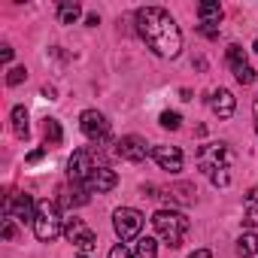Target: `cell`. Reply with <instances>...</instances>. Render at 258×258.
<instances>
[{
  "instance_id": "7",
  "label": "cell",
  "mask_w": 258,
  "mask_h": 258,
  "mask_svg": "<svg viewBox=\"0 0 258 258\" xmlns=\"http://www.w3.org/2000/svg\"><path fill=\"white\" fill-rule=\"evenodd\" d=\"M79 127H82V134L91 140V143H106L109 140V121L103 112L97 109H85L79 115Z\"/></svg>"
},
{
  "instance_id": "12",
  "label": "cell",
  "mask_w": 258,
  "mask_h": 258,
  "mask_svg": "<svg viewBox=\"0 0 258 258\" xmlns=\"http://www.w3.org/2000/svg\"><path fill=\"white\" fill-rule=\"evenodd\" d=\"M152 158L158 161L161 170L167 173H179L182 170V152L176 146H152Z\"/></svg>"
},
{
  "instance_id": "6",
  "label": "cell",
  "mask_w": 258,
  "mask_h": 258,
  "mask_svg": "<svg viewBox=\"0 0 258 258\" xmlns=\"http://www.w3.org/2000/svg\"><path fill=\"white\" fill-rule=\"evenodd\" d=\"M64 234H67V240L79 249V255H88V258H91V252L97 249V237H94V231H91L82 219H67Z\"/></svg>"
},
{
  "instance_id": "17",
  "label": "cell",
  "mask_w": 258,
  "mask_h": 258,
  "mask_svg": "<svg viewBox=\"0 0 258 258\" xmlns=\"http://www.w3.org/2000/svg\"><path fill=\"white\" fill-rule=\"evenodd\" d=\"M198 16H201L204 25H213V22L222 19V7H219V4H201V7H198Z\"/></svg>"
},
{
  "instance_id": "14",
  "label": "cell",
  "mask_w": 258,
  "mask_h": 258,
  "mask_svg": "<svg viewBox=\"0 0 258 258\" xmlns=\"http://www.w3.org/2000/svg\"><path fill=\"white\" fill-rule=\"evenodd\" d=\"M255 252H258V234L246 231V234L237 240V255H240V258H252Z\"/></svg>"
},
{
  "instance_id": "27",
  "label": "cell",
  "mask_w": 258,
  "mask_h": 258,
  "mask_svg": "<svg viewBox=\"0 0 258 258\" xmlns=\"http://www.w3.org/2000/svg\"><path fill=\"white\" fill-rule=\"evenodd\" d=\"M13 237H16V225H13V219L7 216V219H4V240H13Z\"/></svg>"
},
{
  "instance_id": "26",
  "label": "cell",
  "mask_w": 258,
  "mask_h": 258,
  "mask_svg": "<svg viewBox=\"0 0 258 258\" xmlns=\"http://www.w3.org/2000/svg\"><path fill=\"white\" fill-rule=\"evenodd\" d=\"M109 258H134V255H131V249H127V246H121V243H118V246H112V249H109Z\"/></svg>"
},
{
  "instance_id": "4",
  "label": "cell",
  "mask_w": 258,
  "mask_h": 258,
  "mask_svg": "<svg viewBox=\"0 0 258 258\" xmlns=\"http://www.w3.org/2000/svg\"><path fill=\"white\" fill-rule=\"evenodd\" d=\"M97 167H106V158H103V152H100L97 146L76 149V152L70 155V161H67V173H70V179L79 182V185H82Z\"/></svg>"
},
{
  "instance_id": "13",
  "label": "cell",
  "mask_w": 258,
  "mask_h": 258,
  "mask_svg": "<svg viewBox=\"0 0 258 258\" xmlns=\"http://www.w3.org/2000/svg\"><path fill=\"white\" fill-rule=\"evenodd\" d=\"M210 106H213V112H216L219 118H231V115H234V106H237V100H234V94H231L228 88H219V91H213V97H210Z\"/></svg>"
},
{
  "instance_id": "32",
  "label": "cell",
  "mask_w": 258,
  "mask_h": 258,
  "mask_svg": "<svg viewBox=\"0 0 258 258\" xmlns=\"http://www.w3.org/2000/svg\"><path fill=\"white\" fill-rule=\"evenodd\" d=\"M255 52H258V40H255Z\"/></svg>"
},
{
  "instance_id": "9",
  "label": "cell",
  "mask_w": 258,
  "mask_h": 258,
  "mask_svg": "<svg viewBox=\"0 0 258 258\" xmlns=\"http://www.w3.org/2000/svg\"><path fill=\"white\" fill-rule=\"evenodd\" d=\"M7 216L19 219V222H34L37 216V204L31 195H10L7 198Z\"/></svg>"
},
{
  "instance_id": "31",
  "label": "cell",
  "mask_w": 258,
  "mask_h": 258,
  "mask_svg": "<svg viewBox=\"0 0 258 258\" xmlns=\"http://www.w3.org/2000/svg\"><path fill=\"white\" fill-rule=\"evenodd\" d=\"M252 109H255V131H258V94H255V106Z\"/></svg>"
},
{
  "instance_id": "1",
  "label": "cell",
  "mask_w": 258,
  "mask_h": 258,
  "mask_svg": "<svg viewBox=\"0 0 258 258\" xmlns=\"http://www.w3.org/2000/svg\"><path fill=\"white\" fill-rule=\"evenodd\" d=\"M137 31L158 58H176L182 49V34H179L176 22L170 19V13L161 7L137 10Z\"/></svg>"
},
{
  "instance_id": "10",
  "label": "cell",
  "mask_w": 258,
  "mask_h": 258,
  "mask_svg": "<svg viewBox=\"0 0 258 258\" xmlns=\"http://www.w3.org/2000/svg\"><path fill=\"white\" fill-rule=\"evenodd\" d=\"M115 152H118V158H124V161H143L146 158V140H140V137H134V134H127V137H121L118 143H115Z\"/></svg>"
},
{
  "instance_id": "25",
  "label": "cell",
  "mask_w": 258,
  "mask_h": 258,
  "mask_svg": "<svg viewBox=\"0 0 258 258\" xmlns=\"http://www.w3.org/2000/svg\"><path fill=\"white\" fill-rule=\"evenodd\" d=\"M25 76H28V70H25V67H13V70H10V76H7V82H10V85H19Z\"/></svg>"
},
{
  "instance_id": "24",
  "label": "cell",
  "mask_w": 258,
  "mask_h": 258,
  "mask_svg": "<svg viewBox=\"0 0 258 258\" xmlns=\"http://www.w3.org/2000/svg\"><path fill=\"white\" fill-rule=\"evenodd\" d=\"M234 76H237V82H240V85H249V82H255V70H252V67H243V70H237Z\"/></svg>"
},
{
  "instance_id": "22",
  "label": "cell",
  "mask_w": 258,
  "mask_h": 258,
  "mask_svg": "<svg viewBox=\"0 0 258 258\" xmlns=\"http://www.w3.org/2000/svg\"><path fill=\"white\" fill-rule=\"evenodd\" d=\"M61 195H64V198H61V204H67V207H82V204L88 201L85 188H73V191H70V188H61Z\"/></svg>"
},
{
  "instance_id": "15",
  "label": "cell",
  "mask_w": 258,
  "mask_h": 258,
  "mask_svg": "<svg viewBox=\"0 0 258 258\" xmlns=\"http://www.w3.org/2000/svg\"><path fill=\"white\" fill-rule=\"evenodd\" d=\"M13 131H16L19 140H28V109L25 106L13 109Z\"/></svg>"
},
{
  "instance_id": "21",
  "label": "cell",
  "mask_w": 258,
  "mask_h": 258,
  "mask_svg": "<svg viewBox=\"0 0 258 258\" xmlns=\"http://www.w3.org/2000/svg\"><path fill=\"white\" fill-rule=\"evenodd\" d=\"M79 16H82L79 4H61V7H58V19H61V25H73Z\"/></svg>"
},
{
  "instance_id": "5",
  "label": "cell",
  "mask_w": 258,
  "mask_h": 258,
  "mask_svg": "<svg viewBox=\"0 0 258 258\" xmlns=\"http://www.w3.org/2000/svg\"><path fill=\"white\" fill-rule=\"evenodd\" d=\"M34 234L43 243H52L61 234V213L55 201H40L37 204V216H34Z\"/></svg>"
},
{
  "instance_id": "3",
  "label": "cell",
  "mask_w": 258,
  "mask_h": 258,
  "mask_svg": "<svg viewBox=\"0 0 258 258\" xmlns=\"http://www.w3.org/2000/svg\"><path fill=\"white\" fill-rule=\"evenodd\" d=\"M152 225H155V231H158V237L167 243V246H182V240H185V234H188V219L182 216V213H176V210H158L155 216H152Z\"/></svg>"
},
{
  "instance_id": "8",
  "label": "cell",
  "mask_w": 258,
  "mask_h": 258,
  "mask_svg": "<svg viewBox=\"0 0 258 258\" xmlns=\"http://www.w3.org/2000/svg\"><path fill=\"white\" fill-rule=\"evenodd\" d=\"M112 225H115V234L121 240H134L140 234V228H143V216L134 207H121V210L112 213Z\"/></svg>"
},
{
  "instance_id": "11",
  "label": "cell",
  "mask_w": 258,
  "mask_h": 258,
  "mask_svg": "<svg viewBox=\"0 0 258 258\" xmlns=\"http://www.w3.org/2000/svg\"><path fill=\"white\" fill-rule=\"evenodd\" d=\"M115 182H118V176H115V170H109V167H97L85 182H82V188L85 191H97V195H103V191H112L115 188Z\"/></svg>"
},
{
  "instance_id": "29",
  "label": "cell",
  "mask_w": 258,
  "mask_h": 258,
  "mask_svg": "<svg viewBox=\"0 0 258 258\" xmlns=\"http://www.w3.org/2000/svg\"><path fill=\"white\" fill-rule=\"evenodd\" d=\"M188 258H213V255H210V249H195Z\"/></svg>"
},
{
  "instance_id": "28",
  "label": "cell",
  "mask_w": 258,
  "mask_h": 258,
  "mask_svg": "<svg viewBox=\"0 0 258 258\" xmlns=\"http://www.w3.org/2000/svg\"><path fill=\"white\" fill-rule=\"evenodd\" d=\"M43 155H46V149H37V152H31V155H28V164H37Z\"/></svg>"
},
{
  "instance_id": "16",
  "label": "cell",
  "mask_w": 258,
  "mask_h": 258,
  "mask_svg": "<svg viewBox=\"0 0 258 258\" xmlns=\"http://www.w3.org/2000/svg\"><path fill=\"white\" fill-rule=\"evenodd\" d=\"M228 67L237 73V70H243V67H249V61H246V49H240V46H228Z\"/></svg>"
},
{
  "instance_id": "18",
  "label": "cell",
  "mask_w": 258,
  "mask_h": 258,
  "mask_svg": "<svg viewBox=\"0 0 258 258\" xmlns=\"http://www.w3.org/2000/svg\"><path fill=\"white\" fill-rule=\"evenodd\" d=\"M155 255H158V243H155L152 237H140V240H137L134 258H155Z\"/></svg>"
},
{
  "instance_id": "2",
  "label": "cell",
  "mask_w": 258,
  "mask_h": 258,
  "mask_svg": "<svg viewBox=\"0 0 258 258\" xmlns=\"http://www.w3.org/2000/svg\"><path fill=\"white\" fill-rule=\"evenodd\" d=\"M198 167L204 170V176L216 185L225 188L231 185V167H234V152L225 143H210L198 152Z\"/></svg>"
},
{
  "instance_id": "20",
  "label": "cell",
  "mask_w": 258,
  "mask_h": 258,
  "mask_svg": "<svg viewBox=\"0 0 258 258\" xmlns=\"http://www.w3.org/2000/svg\"><path fill=\"white\" fill-rule=\"evenodd\" d=\"M43 134H46V143H49V146H58V143H61V137H64V134H61V124H58L55 118H46Z\"/></svg>"
},
{
  "instance_id": "30",
  "label": "cell",
  "mask_w": 258,
  "mask_h": 258,
  "mask_svg": "<svg viewBox=\"0 0 258 258\" xmlns=\"http://www.w3.org/2000/svg\"><path fill=\"white\" fill-rule=\"evenodd\" d=\"M0 55H4V61H10V58H13V49H10V46H4V49H0Z\"/></svg>"
},
{
  "instance_id": "23",
  "label": "cell",
  "mask_w": 258,
  "mask_h": 258,
  "mask_svg": "<svg viewBox=\"0 0 258 258\" xmlns=\"http://www.w3.org/2000/svg\"><path fill=\"white\" fill-rule=\"evenodd\" d=\"M179 112H161V127H170V131H176L179 127Z\"/></svg>"
},
{
  "instance_id": "19",
  "label": "cell",
  "mask_w": 258,
  "mask_h": 258,
  "mask_svg": "<svg viewBox=\"0 0 258 258\" xmlns=\"http://www.w3.org/2000/svg\"><path fill=\"white\" fill-rule=\"evenodd\" d=\"M246 225H258V188H252L246 195Z\"/></svg>"
}]
</instances>
